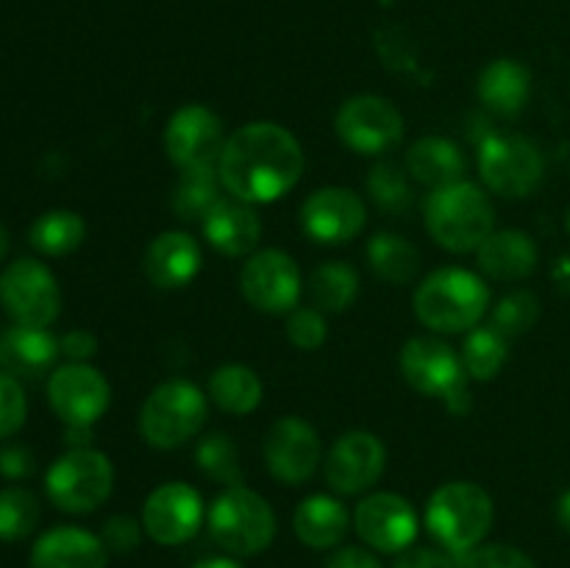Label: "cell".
Instances as JSON below:
<instances>
[{
  "mask_svg": "<svg viewBox=\"0 0 570 568\" xmlns=\"http://www.w3.org/2000/svg\"><path fill=\"white\" fill-rule=\"evenodd\" d=\"M309 295L321 312H345L360 295V273L348 262H323L312 271Z\"/></svg>",
  "mask_w": 570,
  "mask_h": 568,
  "instance_id": "cell-32",
  "label": "cell"
},
{
  "mask_svg": "<svg viewBox=\"0 0 570 568\" xmlns=\"http://www.w3.org/2000/svg\"><path fill=\"white\" fill-rule=\"evenodd\" d=\"M6 251H9V232H6L3 223H0V262H3Z\"/></svg>",
  "mask_w": 570,
  "mask_h": 568,
  "instance_id": "cell-49",
  "label": "cell"
},
{
  "mask_svg": "<svg viewBox=\"0 0 570 568\" xmlns=\"http://www.w3.org/2000/svg\"><path fill=\"white\" fill-rule=\"evenodd\" d=\"M393 568H456L454 555L432 546H410L399 555Z\"/></svg>",
  "mask_w": 570,
  "mask_h": 568,
  "instance_id": "cell-42",
  "label": "cell"
},
{
  "mask_svg": "<svg viewBox=\"0 0 570 568\" xmlns=\"http://www.w3.org/2000/svg\"><path fill=\"white\" fill-rule=\"evenodd\" d=\"M460 568H538L532 557L507 543H482L460 555Z\"/></svg>",
  "mask_w": 570,
  "mask_h": 568,
  "instance_id": "cell-39",
  "label": "cell"
},
{
  "mask_svg": "<svg viewBox=\"0 0 570 568\" xmlns=\"http://www.w3.org/2000/svg\"><path fill=\"white\" fill-rule=\"evenodd\" d=\"M334 128L345 148L362 156H382L404 137V117L382 95H354L337 109Z\"/></svg>",
  "mask_w": 570,
  "mask_h": 568,
  "instance_id": "cell-10",
  "label": "cell"
},
{
  "mask_svg": "<svg viewBox=\"0 0 570 568\" xmlns=\"http://www.w3.org/2000/svg\"><path fill=\"white\" fill-rule=\"evenodd\" d=\"M387 466L384 443L371 432H345L323 460L326 482L343 496H360L382 479Z\"/></svg>",
  "mask_w": 570,
  "mask_h": 568,
  "instance_id": "cell-15",
  "label": "cell"
},
{
  "mask_svg": "<svg viewBox=\"0 0 570 568\" xmlns=\"http://www.w3.org/2000/svg\"><path fill=\"white\" fill-rule=\"evenodd\" d=\"M262 395H265L262 379L248 365L232 362V365L217 368L209 379V399L223 412H232V415H248V412H254L262 404Z\"/></svg>",
  "mask_w": 570,
  "mask_h": 568,
  "instance_id": "cell-28",
  "label": "cell"
},
{
  "mask_svg": "<svg viewBox=\"0 0 570 568\" xmlns=\"http://www.w3.org/2000/svg\"><path fill=\"white\" fill-rule=\"evenodd\" d=\"M367 206L354 189H315L301 206V228L321 245H343L365 228Z\"/></svg>",
  "mask_w": 570,
  "mask_h": 568,
  "instance_id": "cell-17",
  "label": "cell"
},
{
  "mask_svg": "<svg viewBox=\"0 0 570 568\" xmlns=\"http://www.w3.org/2000/svg\"><path fill=\"white\" fill-rule=\"evenodd\" d=\"M443 401H445V407L454 412V415H465V412L471 410V393H468V382L460 384L456 390H451Z\"/></svg>",
  "mask_w": 570,
  "mask_h": 568,
  "instance_id": "cell-46",
  "label": "cell"
},
{
  "mask_svg": "<svg viewBox=\"0 0 570 568\" xmlns=\"http://www.w3.org/2000/svg\"><path fill=\"white\" fill-rule=\"evenodd\" d=\"M26 393L20 379L0 371V438H11L26 423Z\"/></svg>",
  "mask_w": 570,
  "mask_h": 568,
  "instance_id": "cell-40",
  "label": "cell"
},
{
  "mask_svg": "<svg viewBox=\"0 0 570 568\" xmlns=\"http://www.w3.org/2000/svg\"><path fill=\"white\" fill-rule=\"evenodd\" d=\"M460 356L468 376L484 382V379H493L501 373L507 356H510V340L495 326H476L465 334Z\"/></svg>",
  "mask_w": 570,
  "mask_h": 568,
  "instance_id": "cell-33",
  "label": "cell"
},
{
  "mask_svg": "<svg viewBox=\"0 0 570 568\" xmlns=\"http://www.w3.org/2000/svg\"><path fill=\"white\" fill-rule=\"evenodd\" d=\"M83 237H87V223L78 212L70 209L45 212L33 221L31 232H28L33 248L45 256L72 254L83 243Z\"/></svg>",
  "mask_w": 570,
  "mask_h": 568,
  "instance_id": "cell-31",
  "label": "cell"
},
{
  "mask_svg": "<svg viewBox=\"0 0 570 568\" xmlns=\"http://www.w3.org/2000/svg\"><path fill=\"white\" fill-rule=\"evenodd\" d=\"M217 173L234 198L245 204H273L301 182L304 148L278 123L256 120L226 139Z\"/></svg>",
  "mask_w": 570,
  "mask_h": 568,
  "instance_id": "cell-1",
  "label": "cell"
},
{
  "mask_svg": "<svg viewBox=\"0 0 570 568\" xmlns=\"http://www.w3.org/2000/svg\"><path fill=\"white\" fill-rule=\"evenodd\" d=\"M566 226H568V234H570V209H568V217H566Z\"/></svg>",
  "mask_w": 570,
  "mask_h": 568,
  "instance_id": "cell-50",
  "label": "cell"
},
{
  "mask_svg": "<svg viewBox=\"0 0 570 568\" xmlns=\"http://www.w3.org/2000/svg\"><path fill=\"white\" fill-rule=\"evenodd\" d=\"M495 209L482 187L456 182L432 189L426 200V228L438 245L451 254L476 251L493 234Z\"/></svg>",
  "mask_w": 570,
  "mask_h": 568,
  "instance_id": "cell-4",
  "label": "cell"
},
{
  "mask_svg": "<svg viewBox=\"0 0 570 568\" xmlns=\"http://www.w3.org/2000/svg\"><path fill=\"white\" fill-rule=\"evenodd\" d=\"M206 412L209 404L198 384L187 379H170L145 399L139 410V434L154 449H178L200 432Z\"/></svg>",
  "mask_w": 570,
  "mask_h": 568,
  "instance_id": "cell-5",
  "label": "cell"
},
{
  "mask_svg": "<svg viewBox=\"0 0 570 568\" xmlns=\"http://www.w3.org/2000/svg\"><path fill=\"white\" fill-rule=\"evenodd\" d=\"M415 315L432 332L456 334L479 326L490 306V290L482 276L465 267H440L415 290Z\"/></svg>",
  "mask_w": 570,
  "mask_h": 568,
  "instance_id": "cell-2",
  "label": "cell"
},
{
  "mask_svg": "<svg viewBox=\"0 0 570 568\" xmlns=\"http://www.w3.org/2000/svg\"><path fill=\"white\" fill-rule=\"evenodd\" d=\"M226 137L223 123L209 106L187 104L167 120L165 150L178 170H209L220 165Z\"/></svg>",
  "mask_w": 570,
  "mask_h": 568,
  "instance_id": "cell-11",
  "label": "cell"
},
{
  "mask_svg": "<svg viewBox=\"0 0 570 568\" xmlns=\"http://www.w3.org/2000/svg\"><path fill=\"white\" fill-rule=\"evenodd\" d=\"M209 532L220 549L250 557L265 551L276 538L273 507L245 484L226 488L209 507Z\"/></svg>",
  "mask_w": 570,
  "mask_h": 568,
  "instance_id": "cell-6",
  "label": "cell"
},
{
  "mask_svg": "<svg viewBox=\"0 0 570 568\" xmlns=\"http://www.w3.org/2000/svg\"><path fill=\"white\" fill-rule=\"evenodd\" d=\"M295 535L309 549H332L348 535L351 516L345 505L334 496L315 493L304 499L293 518Z\"/></svg>",
  "mask_w": 570,
  "mask_h": 568,
  "instance_id": "cell-26",
  "label": "cell"
},
{
  "mask_svg": "<svg viewBox=\"0 0 570 568\" xmlns=\"http://www.w3.org/2000/svg\"><path fill=\"white\" fill-rule=\"evenodd\" d=\"M0 473L6 479H26L33 473V454L26 445L6 443L0 449Z\"/></svg>",
  "mask_w": 570,
  "mask_h": 568,
  "instance_id": "cell-43",
  "label": "cell"
},
{
  "mask_svg": "<svg viewBox=\"0 0 570 568\" xmlns=\"http://www.w3.org/2000/svg\"><path fill=\"white\" fill-rule=\"evenodd\" d=\"M367 265L382 282L410 284L421 271V254L401 234L382 232L367 243Z\"/></svg>",
  "mask_w": 570,
  "mask_h": 568,
  "instance_id": "cell-29",
  "label": "cell"
},
{
  "mask_svg": "<svg viewBox=\"0 0 570 568\" xmlns=\"http://www.w3.org/2000/svg\"><path fill=\"white\" fill-rule=\"evenodd\" d=\"M287 337L295 349L315 351L326 343L328 326L317 306H295L287 317Z\"/></svg>",
  "mask_w": 570,
  "mask_h": 568,
  "instance_id": "cell-38",
  "label": "cell"
},
{
  "mask_svg": "<svg viewBox=\"0 0 570 568\" xmlns=\"http://www.w3.org/2000/svg\"><path fill=\"white\" fill-rule=\"evenodd\" d=\"M239 290L254 310L284 315L298 306L301 271L298 262L278 248L256 251L239 273Z\"/></svg>",
  "mask_w": 570,
  "mask_h": 568,
  "instance_id": "cell-12",
  "label": "cell"
},
{
  "mask_svg": "<svg viewBox=\"0 0 570 568\" xmlns=\"http://www.w3.org/2000/svg\"><path fill=\"white\" fill-rule=\"evenodd\" d=\"M546 159L538 145L515 134H490L479 148V176L501 198H527L540 187Z\"/></svg>",
  "mask_w": 570,
  "mask_h": 568,
  "instance_id": "cell-8",
  "label": "cell"
},
{
  "mask_svg": "<svg viewBox=\"0 0 570 568\" xmlns=\"http://www.w3.org/2000/svg\"><path fill=\"white\" fill-rule=\"evenodd\" d=\"M495 507L488 490L476 482H449L432 493L426 505V529L454 557L484 543L493 527Z\"/></svg>",
  "mask_w": 570,
  "mask_h": 568,
  "instance_id": "cell-3",
  "label": "cell"
},
{
  "mask_svg": "<svg viewBox=\"0 0 570 568\" xmlns=\"http://www.w3.org/2000/svg\"><path fill=\"white\" fill-rule=\"evenodd\" d=\"M200 245L187 232H165L145 251V276L159 290L187 287L200 273Z\"/></svg>",
  "mask_w": 570,
  "mask_h": 568,
  "instance_id": "cell-20",
  "label": "cell"
},
{
  "mask_svg": "<svg viewBox=\"0 0 570 568\" xmlns=\"http://www.w3.org/2000/svg\"><path fill=\"white\" fill-rule=\"evenodd\" d=\"M479 100L501 117H515L532 92V76L515 59H495L479 72Z\"/></svg>",
  "mask_w": 570,
  "mask_h": 568,
  "instance_id": "cell-27",
  "label": "cell"
},
{
  "mask_svg": "<svg viewBox=\"0 0 570 568\" xmlns=\"http://www.w3.org/2000/svg\"><path fill=\"white\" fill-rule=\"evenodd\" d=\"M195 460L198 468L215 482L228 484H243V466H239V451L228 434H209L198 443L195 449Z\"/></svg>",
  "mask_w": 570,
  "mask_h": 568,
  "instance_id": "cell-35",
  "label": "cell"
},
{
  "mask_svg": "<svg viewBox=\"0 0 570 568\" xmlns=\"http://www.w3.org/2000/svg\"><path fill=\"white\" fill-rule=\"evenodd\" d=\"M204 523V499L187 482H165L145 499L142 527L156 543L178 546L198 535Z\"/></svg>",
  "mask_w": 570,
  "mask_h": 568,
  "instance_id": "cell-14",
  "label": "cell"
},
{
  "mask_svg": "<svg viewBox=\"0 0 570 568\" xmlns=\"http://www.w3.org/2000/svg\"><path fill=\"white\" fill-rule=\"evenodd\" d=\"M557 521H560V527L570 535V490L562 493L560 501H557Z\"/></svg>",
  "mask_w": 570,
  "mask_h": 568,
  "instance_id": "cell-47",
  "label": "cell"
},
{
  "mask_svg": "<svg viewBox=\"0 0 570 568\" xmlns=\"http://www.w3.org/2000/svg\"><path fill=\"white\" fill-rule=\"evenodd\" d=\"M145 527L131 516H111L109 521L104 523V532H100V540L106 543V549L117 551V555H128L139 546L142 540Z\"/></svg>",
  "mask_w": 570,
  "mask_h": 568,
  "instance_id": "cell-41",
  "label": "cell"
},
{
  "mask_svg": "<svg viewBox=\"0 0 570 568\" xmlns=\"http://www.w3.org/2000/svg\"><path fill=\"white\" fill-rule=\"evenodd\" d=\"M59 349L72 362H87L89 356L98 354V337L92 332H87V329H72V332H67L59 340Z\"/></svg>",
  "mask_w": 570,
  "mask_h": 568,
  "instance_id": "cell-44",
  "label": "cell"
},
{
  "mask_svg": "<svg viewBox=\"0 0 570 568\" xmlns=\"http://www.w3.org/2000/svg\"><path fill=\"white\" fill-rule=\"evenodd\" d=\"M39 523V501L37 496L22 488L0 490V540L14 543L28 538Z\"/></svg>",
  "mask_w": 570,
  "mask_h": 568,
  "instance_id": "cell-36",
  "label": "cell"
},
{
  "mask_svg": "<svg viewBox=\"0 0 570 568\" xmlns=\"http://www.w3.org/2000/svg\"><path fill=\"white\" fill-rule=\"evenodd\" d=\"M367 195L373 204L390 215H406L412 206V187L406 173L393 161H376L367 173Z\"/></svg>",
  "mask_w": 570,
  "mask_h": 568,
  "instance_id": "cell-34",
  "label": "cell"
},
{
  "mask_svg": "<svg viewBox=\"0 0 570 568\" xmlns=\"http://www.w3.org/2000/svg\"><path fill=\"white\" fill-rule=\"evenodd\" d=\"M109 399V382L87 362H70L50 373L48 401L65 427H92L106 412Z\"/></svg>",
  "mask_w": 570,
  "mask_h": 568,
  "instance_id": "cell-13",
  "label": "cell"
},
{
  "mask_svg": "<svg viewBox=\"0 0 570 568\" xmlns=\"http://www.w3.org/2000/svg\"><path fill=\"white\" fill-rule=\"evenodd\" d=\"M326 568H382V562L376 560V555L362 549V546H345V549L334 551L328 557Z\"/></svg>",
  "mask_w": 570,
  "mask_h": 568,
  "instance_id": "cell-45",
  "label": "cell"
},
{
  "mask_svg": "<svg viewBox=\"0 0 570 568\" xmlns=\"http://www.w3.org/2000/svg\"><path fill=\"white\" fill-rule=\"evenodd\" d=\"M193 568H239V566L234 560H228V557H209V560L198 562V566Z\"/></svg>",
  "mask_w": 570,
  "mask_h": 568,
  "instance_id": "cell-48",
  "label": "cell"
},
{
  "mask_svg": "<svg viewBox=\"0 0 570 568\" xmlns=\"http://www.w3.org/2000/svg\"><path fill=\"white\" fill-rule=\"evenodd\" d=\"M267 471L284 484H304L321 466V438L298 415L278 418L265 434Z\"/></svg>",
  "mask_w": 570,
  "mask_h": 568,
  "instance_id": "cell-16",
  "label": "cell"
},
{
  "mask_svg": "<svg viewBox=\"0 0 570 568\" xmlns=\"http://www.w3.org/2000/svg\"><path fill=\"white\" fill-rule=\"evenodd\" d=\"M538 295L529 293V290H515V293L504 295V298L499 301V306L493 310V323H490V326H495L507 340H510L518 337V334H527L529 329L538 323Z\"/></svg>",
  "mask_w": 570,
  "mask_h": 568,
  "instance_id": "cell-37",
  "label": "cell"
},
{
  "mask_svg": "<svg viewBox=\"0 0 570 568\" xmlns=\"http://www.w3.org/2000/svg\"><path fill=\"white\" fill-rule=\"evenodd\" d=\"M0 304L20 326L48 329L59 317L61 290L42 262L17 259L0 273Z\"/></svg>",
  "mask_w": 570,
  "mask_h": 568,
  "instance_id": "cell-9",
  "label": "cell"
},
{
  "mask_svg": "<svg viewBox=\"0 0 570 568\" xmlns=\"http://www.w3.org/2000/svg\"><path fill=\"white\" fill-rule=\"evenodd\" d=\"M399 365L406 384L429 399H445L451 390L468 382L462 356L438 337H412L401 349Z\"/></svg>",
  "mask_w": 570,
  "mask_h": 568,
  "instance_id": "cell-19",
  "label": "cell"
},
{
  "mask_svg": "<svg viewBox=\"0 0 570 568\" xmlns=\"http://www.w3.org/2000/svg\"><path fill=\"white\" fill-rule=\"evenodd\" d=\"M59 354V340L48 329L14 323L0 334V371L14 379H39Z\"/></svg>",
  "mask_w": 570,
  "mask_h": 568,
  "instance_id": "cell-23",
  "label": "cell"
},
{
  "mask_svg": "<svg viewBox=\"0 0 570 568\" xmlns=\"http://www.w3.org/2000/svg\"><path fill=\"white\" fill-rule=\"evenodd\" d=\"M223 189L226 187H223L217 167H209V170H184L178 176L176 189H173V209H176L181 221L204 223L206 215L226 198Z\"/></svg>",
  "mask_w": 570,
  "mask_h": 568,
  "instance_id": "cell-30",
  "label": "cell"
},
{
  "mask_svg": "<svg viewBox=\"0 0 570 568\" xmlns=\"http://www.w3.org/2000/svg\"><path fill=\"white\" fill-rule=\"evenodd\" d=\"M50 501L65 512H92L115 488L111 460L98 449H70L50 466L45 477Z\"/></svg>",
  "mask_w": 570,
  "mask_h": 568,
  "instance_id": "cell-7",
  "label": "cell"
},
{
  "mask_svg": "<svg viewBox=\"0 0 570 568\" xmlns=\"http://www.w3.org/2000/svg\"><path fill=\"white\" fill-rule=\"evenodd\" d=\"M109 549L81 527H56L31 549V568H106Z\"/></svg>",
  "mask_w": 570,
  "mask_h": 568,
  "instance_id": "cell-21",
  "label": "cell"
},
{
  "mask_svg": "<svg viewBox=\"0 0 570 568\" xmlns=\"http://www.w3.org/2000/svg\"><path fill=\"white\" fill-rule=\"evenodd\" d=\"M465 156L460 145L445 137H421L406 150V173L423 187H449L465 176Z\"/></svg>",
  "mask_w": 570,
  "mask_h": 568,
  "instance_id": "cell-25",
  "label": "cell"
},
{
  "mask_svg": "<svg viewBox=\"0 0 570 568\" xmlns=\"http://www.w3.org/2000/svg\"><path fill=\"white\" fill-rule=\"evenodd\" d=\"M476 262L479 271L488 273L495 282H521L532 276L538 267V245L527 232L504 228V232H493L479 245Z\"/></svg>",
  "mask_w": 570,
  "mask_h": 568,
  "instance_id": "cell-24",
  "label": "cell"
},
{
  "mask_svg": "<svg viewBox=\"0 0 570 568\" xmlns=\"http://www.w3.org/2000/svg\"><path fill=\"white\" fill-rule=\"evenodd\" d=\"M200 226H204V237L209 239L212 248L226 256L254 254L262 239V221L254 204H245L234 195L223 198Z\"/></svg>",
  "mask_w": 570,
  "mask_h": 568,
  "instance_id": "cell-22",
  "label": "cell"
},
{
  "mask_svg": "<svg viewBox=\"0 0 570 568\" xmlns=\"http://www.w3.org/2000/svg\"><path fill=\"white\" fill-rule=\"evenodd\" d=\"M356 535L371 549L384 555H399L410 549L417 538V512L404 496L373 493L360 501L354 512Z\"/></svg>",
  "mask_w": 570,
  "mask_h": 568,
  "instance_id": "cell-18",
  "label": "cell"
}]
</instances>
